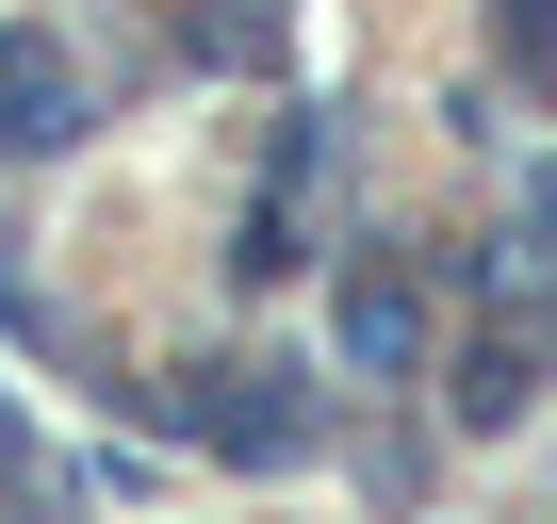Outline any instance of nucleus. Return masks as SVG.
<instances>
[{"mask_svg":"<svg viewBox=\"0 0 557 524\" xmlns=\"http://www.w3.org/2000/svg\"><path fill=\"white\" fill-rule=\"evenodd\" d=\"M181 410H197V426H213L230 459H296V442H312V394L278 377V361H246V377H197Z\"/></svg>","mask_w":557,"mask_h":524,"instance_id":"1","label":"nucleus"},{"mask_svg":"<svg viewBox=\"0 0 557 524\" xmlns=\"http://www.w3.org/2000/svg\"><path fill=\"white\" fill-rule=\"evenodd\" d=\"M66 115H83V66L50 34H0V148H66Z\"/></svg>","mask_w":557,"mask_h":524,"instance_id":"2","label":"nucleus"},{"mask_svg":"<svg viewBox=\"0 0 557 524\" xmlns=\"http://www.w3.org/2000/svg\"><path fill=\"white\" fill-rule=\"evenodd\" d=\"M410 345H426V296H410V279H361V296H345V361L410 377Z\"/></svg>","mask_w":557,"mask_h":524,"instance_id":"3","label":"nucleus"},{"mask_svg":"<svg viewBox=\"0 0 557 524\" xmlns=\"http://www.w3.org/2000/svg\"><path fill=\"white\" fill-rule=\"evenodd\" d=\"M524 394H541V345H475V377H459V410H475V426H508Z\"/></svg>","mask_w":557,"mask_h":524,"instance_id":"4","label":"nucleus"},{"mask_svg":"<svg viewBox=\"0 0 557 524\" xmlns=\"http://www.w3.org/2000/svg\"><path fill=\"white\" fill-rule=\"evenodd\" d=\"M508 66H524V99H557V0H508Z\"/></svg>","mask_w":557,"mask_h":524,"instance_id":"5","label":"nucleus"}]
</instances>
